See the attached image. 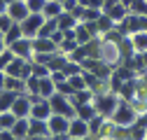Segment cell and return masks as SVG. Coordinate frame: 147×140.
Masks as SVG:
<instances>
[{"label":"cell","mask_w":147,"mask_h":140,"mask_svg":"<svg viewBox=\"0 0 147 140\" xmlns=\"http://www.w3.org/2000/svg\"><path fill=\"white\" fill-rule=\"evenodd\" d=\"M63 73H65L68 77L80 75V73H82V63H77V61H68V63H65V68H63Z\"/></svg>","instance_id":"cell-38"},{"label":"cell","mask_w":147,"mask_h":140,"mask_svg":"<svg viewBox=\"0 0 147 140\" xmlns=\"http://www.w3.org/2000/svg\"><path fill=\"white\" fill-rule=\"evenodd\" d=\"M51 114H54V110H51V105H49V98L35 103L33 110H30V117H35V119H49Z\"/></svg>","instance_id":"cell-12"},{"label":"cell","mask_w":147,"mask_h":140,"mask_svg":"<svg viewBox=\"0 0 147 140\" xmlns=\"http://www.w3.org/2000/svg\"><path fill=\"white\" fill-rule=\"evenodd\" d=\"M145 138H147V126L133 124L131 126V140H145Z\"/></svg>","instance_id":"cell-37"},{"label":"cell","mask_w":147,"mask_h":140,"mask_svg":"<svg viewBox=\"0 0 147 140\" xmlns=\"http://www.w3.org/2000/svg\"><path fill=\"white\" fill-rule=\"evenodd\" d=\"M16 98H19V94H16V91L5 89V91H3V96H0V112L12 110V105H14V100H16Z\"/></svg>","instance_id":"cell-21"},{"label":"cell","mask_w":147,"mask_h":140,"mask_svg":"<svg viewBox=\"0 0 147 140\" xmlns=\"http://www.w3.org/2000/svg\"><path fill=\"white\" fill-rule=\"evenodd\" d=\"M128 9H131L133 14H142V16H147V0H131Z\"/></svg>","instance_id":"cell-34"},{"label":"cell","mask_w":147,"mask_h":140,"mask_svg":"<svg viewBox=\"0 0 147 140\" xmlns=\"http://www.w3.org/2000/svg\"><path fill=\"white\" fill-rule=\"evenodd\" d=\"M56 30H59V19H47V21L42 24L40 33H38V38H51Z\"/></svg>","instance_id":"cell-26"},{"label":"cell","mask_w":147,"mask_h":140,"mask_svg":"<svg viewBox=\"0 0 147 140\" xmlns=\"http://www.w3.org/2000/svg\"><path fill=\"white\" fill-rule=\"evenodd\" d=\"M98 112H96V105L94 103H84V105H77V117L84 119V121H91Z\"/></svg>","instance_id":"cell-24"},{"label":"cell","mask_w":147,"mask_h":140,"mask_svg":"<svg viewBox=\"0 0 147 140\" xmlns=\"http://www.w3.org/2000/svg\"><path fill=\"white\" fill-rule=\"evenodd\" d=\"M3 38H5V35H3V33H0V40H3Z\"/></svg>","instance_id":"cell-54"},{"label":"cell","mask_w":147,"mask_h":140,"mask_svg":"<svg viewBox=\"0 0 147 140\" xmlns=\"http://www.w3.org/2000/svg\"><path fill=\"white\" fill-rule=\"evenodd\" d=\"M28 135H51L47 119H35V117H30V133H28Z\"/></svg>","instance_id":"cell-15"},{"label":"cell","mask_w":147,"mask_h":140,"mask_svg":"<svg viewBox=\"0 0 147 140\" xmlns=\"http://www.w3.org/2000/svg\"><path fill=\"white\" fill-rule=\"evenodd\" d=\"M12 24H14V21H12V16H9V14H0V33H3V35L12 28Z\"/></svg>","instance_id":"cell-42"},{"label":"cell","mask_w":147,"mask_h":140,"mask_svg":"<svg viewBox=\"0 0 147 140\" xmlns=\"http://www.w3.org/2000/svg\"><path fill=\"white\" fill-rule=\"evenodd\" d=\"M47 21V16L40 14V12H30L28 14V19L21 21V28H24V35L26 38H38V33L42 28V24Z\"/></svg>","instance_id":"cell-4"},{"label":"cell","mask_w":147,"mask_h":140,"mask_svg":"<svg viewBox=\"0 0 147 140\" xmlns=\"http://www.w3.org/2000/svg\"><path fill=\"white\" fill-rule=\"evenodd\" d=\"M94 96L96 94L91 91V89H82V91H75V94L70 96V103L77 108V105H84V103H94Z\"/></svg>","instance_id":"cell-17"},{"label":"cell","mask_w":147,"mask_h":140,"mask_svg":"<svg viewBox=\"0 0 147 140\" xmlns=\"http://www.w3.org/2000/svg\"><path fill=\"white\" fill-rule=\"evenodd\" d=\"M7 3H9V5H12V3H16V0H7Z\"/></svg>","instance_id":"cell-53"},{"label":"cell","mask_w":147,"mask_h":140,"mask_svg":"<svg viewBox=\"0 0 147 140\" xmlns=\"http://www.w3.org/2000/svg\"><path fill=\"white\" fill-rule=\"evenodd\" d=\"M107 16H112V19L119 24V21H124L126 19V16H128V12H131V9H128L126 5H121V3H117V5H112V7H107V9H103Z\"/></svg>","instance_id":"cell-16"},{"label":"cell","mask_w":147,"mask_h":140,"mask_svg":"<svg viewBox=\"0 0 147 140\" xmlns=\"http://www.w3.org/2000/svg\"><path fill=\"white\" fill-rule=\"evenodd\" d=\"M75 38H77V42H80V44H86V42L94 40V33L89 30V26H86L84 21H80V26L75 28Z\"/></svg>","instance_id":"cell-22"},{"label":"cell","mask_w":147,"mask_h":140,"mask_svg":"<svg viewBox=\"0 0 147 140\" xmlns=\"http://www.w3.org/2000/svg\"><path fill=\"white\" fill-rule=\"evenodd\" d=\"M68 59H70V61H77V63H82V61L86 59V47H84V44H80V47H77V49H75V51H72V54L68 56Z\"/></svg>","instance_id":"cell-40"},{"label":"cell","mask_w":147,"mask_h":140,"mask_svg":"<svg viewBox=\"0 0 147 140\" xmlns=\"http://www.w3.org/2000/svg\"><path fill=\"white\" fill-rule=\"evenodd\" d=\"M12 133H14L16 140H28V133H30V117L16 119V124L12 126Z\"/></svg>","instance_id":"cell-13"},{"label":"cell","mask_w":147,"mask_h":140,"mask_svg":"<svg viewBox=\"0 0 147 140\" xmlns=\"http://www.w3.org/2000/svg\"><path fill=\"white\" fill-rule=\"evenodd\" d=\"M30 110H33V103H30L28 94H19V98H16L14 105H12V112L19 119H24V117H30Z\"/></svg>","instance_id":"cell-9"},{"label":"cell","mask_w":147,"mask_h":140,"mask_svg":"<svg viewBox=\"0 0 147 140\" xmlns=\"http://www.w3.org/2000/svg\"><path fill=\"white\" fill-rule=\"evenodd\" d=\"M117 26V21L112 19V16H107L105 12L98 16V28H100V35H105V33H110V30H112Z\"/></svg>","instance_id":"cell-29"},{"label":"cell","mask_w":147,"mask_h":140,"mask_svg":"<svg viewBox=\"0 0 147 140\" xmlns=\"http://www.w3.org/2000/svg\"><path fill=\"white\" fill-rule=\"evenodd\" d=\"M68 61H70L68 54H61V51H56V54H54V59L49 61V70H51V73H56V70H63Z\"/></svg>","instance_id":"cell-28"},{"label":"cell","mask_w":147,"mask_h":140,"mask_svg":"<svg viewBox=\"0 0 147 140\" xmlns=\"http://www.w3.org/2000/svg\"><path fill=\"white\" fill-rule=\"evenodd\" d=\"M65 9H63V5L59 3V0H47V5H45V16H47V19H59V16L63 14Z\"/></svg>","instance_id":"cell-18"},{"label":"cell","mask_w":147,"mask_h":140,"mask_svg":"<svg viewBox=\"0 0 147 140\" xmlns=\"http://www.w3.org/2000/svg\"><path fill=\"white\" fill-rule=\"evenodd\" d=\"M40 79H42V77L30 75V77L26 79V94H40Z\"/></svg>","instance_id":"cell-33"},{"label":"cell","mask_w":147,"mask_h":140,"mask_svg":"<svg viewBox=\"0 0 147 140\" xmlns=\"http://www.w3.org/2000/svg\"><path fill=\"white\" fill-rule=\"evenodd\" d=\"M5 89L16 91V94H26V79H21V77H9V75H7V79H5Z\"/></svg>","instance_id":"cell-23"},{"label":"cell","mask_w":147,"mask_h":140,"mask_svg":"<svg viewBox=\"0 0 147 140\" xmlns=\"http://www.w3.org/2000/svg\"><path fill=\"white\" fill-rule=\"evenodd\" d=\"M5 79H7V73H5V70H0V86H5Z\"/></svg>","instance_id":"cell-48"},{"label":"cell","mask_w":147,"mask_h":140,"mask_svg":"<svg viewBox=\"0 0 147 140\" xmlns=\"http://www.w3.org/2000/svg\"><path fill=\"white\" fill-rule=\"evenodd\" d=\"M80 5H84V7H89V5H91V0H80Z\"/></svg>","instance_id":"cell-51"},{"label":"cell","mask_w":147,"mask_h":140,"mask_svg":"<svg viewBox=\"0 0 147 140\" xmlns=\"http://www.w3.org/2000/svg\"><path fill=\"white\" fill-rule=\"evenodd\" d=\"M51 135H28V140H49Z\"/></svg>","instance_id":"cell-46"},{"label":"cell","mask_w":147,"mask_h":140,"mask_svg":"<svg viewBox=\"0 0 147 140\" xmlns=\"http://www.w3.org/2000/svg\"><path fill=\"white\" fill-rule=\"evenodd\" d=\"M21 38H24V28H21V24H16V21H14V24H12V28L5 33V38H3V40H5V44H7V47H12L16 40H21Z\"/></svg>","instance_id":"cell-20"},{"label":"cell","mask_w":147,"mask_h":140,"mask_svg":"<svg viewBox=\"0 0 147 140\" xmlns=\"http://www.w3.org/2000/svg\"><path fill=\"white\" fill-rule=\"evenodd\" d=\"M115 129H117L115 121H112V119H105V121H103V126H100V133H98V140H112Z\"/></svg>","instance_id":"cell-27"},{"label":"cell","mask_w":147,"mask_h":140,"mask_svg":"<svg viewBox=\"0 0 147 140\" xmlns=\"http://www.w3.org/2000/svg\"><path fill=\"white\" fill-rule=\"evenodd\" d=\"M68 82H70V86L75 91H82V89H86V79H84V75L80 73V75H72V77H68Z\"/></svg>","instance_id":"cell-35"},{"label":"cell","mask_w":147,"mask_h":140,"mask_svg":"<svg viewBox=\"0 0 147 140\" xmlns=\"http://www.w3.org/2000/svg\"><path fill=\"white\" fill-rule=\"evenodd\" d=\"M136 124H140V126H147V112L138 114V119H136Z\"/></svg>","instance_id":"cell-44"},{"label":"cell","mask_w":147,"mask_h":140,"mask_svg":"<svg viewBox=\"0 0 147 140\" xmlns=\"http://www.w3.org/2000/svg\"><path fill=\"white\" fill-rule=\"evenodd\" d=\"M80 26V19L72 12H63L61 16H59V28L61 30H75Z\"/></svg>","instance_id":"cell-14"},{"label":"cell","mask_w":147,"mask_h":140,"mask_svg":"<svg viewBox=\"0 0 147 140\" xmlns=\"http://www.w3.org/2000/svg\"><path fill=\"white\" fill-rule=\"evenodd\" d=\"M145 140H147V138H145Z\"/></svg>","instance_id":"cell-55"},{"label":"cell","mask_w":147,"mask_h":140,"mask_svg":"<svg viewBox=\"0 0 147 140\" xmlns=\"http://www.w3.org/2000/svg\"><path fill=\"white\" fill-rule=\"evenodd\" d=\"M33 75H38V77H49L51 70H49V65H45V63H35V61H33Z\"/></svg>","instance_id":"cell-39"},{"label":"cell","mask_w":147,"mask_h":140,"mask_svg":"<svg viewBox=\"0 0 147 140\" xmlns=\"http://www.w3.org/2000/svg\"><path fill=\"white\" fill-rule=\"evenodd\" d=\"M68 135H70V138H84V135H91V133H89V121H84V119H80V117L70 119Z\"/></svg>","instance_id":"cell-10"},{"label":"cell","mask_w":147,"mask_h":140,"mask_svg":"<svg viewBox=\"0 0 147 140\" xmlns=\"http://www.w3.org/2000/svg\"><path fill=\"white\" fill-rule=\"evenodd\" d=\"M94 105H96V112L103 114V117H112L117 105H119V94L115 91H107V94H96L94 96Z\"/></svg>","instance_id":"cell-2"},{"label":"cell","mask_w":147,"mask_h":140,"mask_svg":"<svg viewBox=\"0 0 147 140\" xmlns=\"http://www.w3.org/2000/svg\"><path fill=\"white\" fill-rule=\"evenodd\" d=\"M70 140H96L94 135H84V138H70Z\"/></svg>","instance_id":"cell-49"},{"label":"cell","mask_w":147,"mask_h":140,"mask_svg":"<svg viewBox=\"0 0 147 140\" xmlns=\"http://www.w3.org/2000/svg\"><path fill=\"white\" fill-rule=\"evenodd\" d=\"M105 119H107V117H103V114H96L94 119L89 121V133L94 135L96 140H98V133H100V126H103V121H105Z\"/></svg>","instance_id":"cell-31"},{"label":"cell","mask_w":147,"mask_h":140,"mask_svg":"<svg viewBox=\"0 0 147 140\" xmlns=\"http://www.w3.org/2000/svg\"><path fill=\"white\" fill-rule=\"evenodd\" d=\"M33 47L35 51H42V54H56L59 51V44L51 38H33Z\"/></svg>","instance_id":"cell-11"},{"label":"cell","mask_w":147,"mask_h":140,"mask_svg":"<svg viewBox=\"0 0 147 140\" xmlns=\"http://www.w3.org/2000/svg\"><path fill=\"white\" fill-rule=\"evenodd\" d=\"M9 49L14 51L16 56H21V59H33V56H35V47H33V38H26V35H24L21 40H16V42H14V44H12Z\"/></svg>","instance_id":"cell-5"},{"label":"cell","mask_w":147,"mask_h":140,"mask_svg":"<svg viewBox=\"0 0 147 140\" xmlns=\"http://www.w3.org/2000/svg\"><path fill=\"white\" fill-rule=\"evenodd\" d=\"M7 7H9L7 0H0V14H7Z\"/></svg>","instance_id":"cell-45"},{"label":"cell","mask_w":147,"mask_h":140,"mask_svg":"<svg viewBox=\"0 0 147 140\" xmlns=\"http://www.w3.org/2000/svg\"><path fill=\"white\" fill-rule=\"evenodd\" d=\"M3 91H5V86H0V96H3Z\"/></svg>","instance_id":"cell-52"},{"label":"cell","mask_w":147,"mask_h":140,"mask_svg":"<svg viewBox=\"0 0 147 140\" xmlns=\"http://www.w3.org/2000/svg\"><path fill=\"white\" fill-rule=\"evenodd\" d=\"M26 3H28V9L30 12H45V5H47V0H26Z\"/></svg>","instance_id":"cell-41"},{"label":"cell","mask_w":147,"mask_h":140,"mask_svg":"<svg viewBox=\"0 0 147 140\" xmlns=\"http://www.w3.org/2000/svg\"><path fill=\"white\" fill-rule=\"evenodd\" d=\"M49 140H70V135H68V133H63V135H51Z\"/></svg>","instance_id":"cell-47"},{"label":"cell","mask_w":147,"mask_h":140,"mask_svg":"<svg viewBox=\"0 0 147 140\" xmlns=\"http://www.w3.org/2000/svg\"><path fill=\"white\" fill-rule=\"evenodd\" d=\"M49 105H51L54 114H63V117H68V119H75V117H77V108H75V105L70 103V98L63 96L61 91H56V94L49 98Z\"/></svg>","instance_id":"cell-3"},{"label":"cell","mask_w":147,"mask_h":140,"mask_svg":"<svg viewBox=\"0 0 147 140\" xmlns=\"http://www.w3.org/2000/svg\"><path fill=\"white\" fill-rule=\"evenodd\" d=\"M51 79L56 82V84H61V82H65V79H68V75L63 73V70H56V73H51Z\"/></svg>","instance_id":"cell-43"},{"label":"cell","mask_w":147,"mask_h":140,"mask_svg":"<svg viewBox=\"0 0 147 140\" xmlns=\"http://www.w3.org/2000/svg\"><path fill=\"white\" fill-rule=\"evenodd\" d=\"M103 14V9H96V7H84V14H82V21H98V16Z\"/></svg>","instance_id":"cell-36"},{"label":"cell","mask_w":147,"mask_h":140,"mask_svg":"<svg viewBox=\"0 0 147 140\" xmlns=\"http://www.w3.org/2000/svg\"><path fill=\"white\" fill-rule=\"evenodd\" d=\"M47 124H49L51 135H63V133H68V129H70V119L63 117V114H51V117L47 119Z\"/></svg>","instance_id":"cell-7"},{"label":"cell","mask_w":147,"mask_h":140,"mask_svg":"<svg viewBox=\"0 0 147 140\" xmlns=\"http://www.w3.org/2000/svg\"><path fill=\"white\" fill-rule=\"evenodd\" d=\"M110 119H112L115 124H119V126H133L136 119H138V112H136V108L131 105V100L119 98V105H117L115 114L110 117Z\"/></svg>","instance_id":"cell-1"},{"label":"cell","mask_w":147,"mask_h":140,"mask_svg":"<svg viewBox=\"0 0 147 140\" xmlns=\"http://www.w3.org/2000/svg\"><path fill=\"white\" fill-rule=\"evenodd\" d=\"M136 94H138V77H136V79L124 82L121 91H119V98H124V100H133V98H136Z\"/></svg>","instance_id":"cell-19"},{"label":"cell","mask_w":147,"mask_h":140,"mask_svg":"<svg viewBox=\"0 0 147 140\" xmlns=\"http://www.w3.org/2000/svg\"><path fill=\"white\" fill-rule=\"evenodd\" d=\"M117 49H119V61L126 63V61H131L136 56V44H133V38L131 35H126V38H121L117 42Z\"/></svg>","instance_id":"cell-8"},{"label":"cell","mask_w":147,"mask_h":140,"mask_svg":"<svg viewBox=\"0 0 147 140\" xmlns=\"http://www.w3.org/2000/svg\"><path fill=\"white\" fill-rule=\"evenodd\" d=\"M133 44H136V51H147V30L142 33H133Z\"/></svg>","instance_id":"cell-32"},{"label":"cell","mask_w":147,"mask_h":140,"mask_svg":"<svg viewBox=\"0 0 147 140\" xmlns=\"http://www.w3.org/2000/svg\"><path fill=\"white\" fill-rule=\"evenodd\" d=\"M40 94H42L45 98H51L54 94H56V82L51 79V75H49V77H42V79H40Z\"/></svg>","instance_id":"cell-25"},{"label":"cell","mask_w":147,"mask_h":140,"mask_svg":"<svg viewBox=\"0 0 147 140\" xmlns=\"http://www.w3.org/2000/svg\"><path fill=\"white\" fill-rule=\"evenodd\" d=\"M16 117L12 110H7V112H0V129H12L14 124H16Z\"/></svg>","instance_id":"cell-30"},{"label":"cell","mask_w":147,"mask_h":140,"mask_svg":"<svg viewBox=\"0 0 147 140\" xmlns=\"http://www.w3.org/2000/svg\"><path fill=\"white\" fill-rule=\"evenodd\" d=\"M5 49H7V44H5V40H0V54H3Z\"/></svg>","instance_id":"cell-50"},{"label":"cell","mask_w":147,"mask_h":140,"mask_svg":"<svg viewBox=\"0 0 147 140\" xmlns=\"http://www.w3.org/2000/svg\"><path fill=\"white\" fill-rule=\"evenodd\" d=\"M7 14L12 16V21H16V24L26 21V19H28V14H30L28 3H26V0H16V3H12V5L7 7Z\"/></svg>","instance_id":"cell-6"}]
</instances>
